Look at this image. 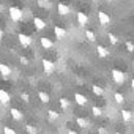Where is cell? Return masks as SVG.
<instances>
[{
	"label": "cell",
	"mask_w": 134,
	"mask_h": 134,
	"mask_svg": "<svg viewBox=\"0 0 134 134\" xmlns=\"http://www.w3.org/2000/svg\"><path fill=\"white\" fill-rule=\"evenodd\" d=\"M110 76H112V79H114V82H115L117 85H121V84H125V81H126V74H125L121 70H117V68L110 70Z\"/></svg>",
	"instance_id": "6da1fadb"
},
{
	"label": "cell",
	"mask_w": 134,
	"mask_h": 134,
	"mask_svg": "<svg viewBox=\"0 0 134 134\" xmlns=\"http://www.w3.org/2000/svg\"><path fill=\"white\" fill-rule=\"evenodd\" d=\"M8 13H10V19L13 21V22H19V21H22V10L21 8H18V7H10V10H8Z\"/></svg>",
	"instance_id": "7a4b0ae2"
},
{
	"label": "cell",
	"mask_w": 134,
	"mask_h": 134,
	"mask_svg": "<svg viewBox=\"0 0 134 134\" xmlns=\"http://www.w3.org/2000/svg\"><path fill=\"white\" fill-rule=\"evenodd\" d=\"M41 66H43V71L46 74H54V71H55V63L52 60H49V58H43Z\"/></svg>",
	"instance_id": "3957f363"
},
{
	"label": "cell",
	"mask_w": 134,
	"mask_h": 134,
	"mask_svg": "<svg viewBox=\"0 0 134 134\" xmlns=\"http://www.w3.org/2000/svg\"><path fill=\"white\" fill-rule=\"evenodd\" d=\"M18 40H19V43H21L22 47H30V46L33 44V40H32L29 35H25V33H19V35H18Z\"/></svg>",
	"instance_id": "277c9868"
},
{
	"label": "cell",
	"mask_w": 134,
	"mask_h": 134,
	"mask_svg": "<svg viewBox=\"0 0 134 134\" xmlns=\"http://www.w3.org/2000/svg\"><path fill=\"white\" fill-rule=\"evenodd\" d=\"M10 103H11V95L7 90L0 88V104L2 106H10Z\"/></svg>",
	"instance_id": "5b68a950"
},
{
	"label": "cell",
	"mask_w": 134,
	"mask_h": 134,
	"mask_svg": "<svg viewBox=\"0 0 134 134\" xmlns=\"http://www.w3.org/2000/svg\"><path fill=\"white\" fill-rule=\"evenodd\" d=\"M57 10H58V14L60 16H68L70 13H73V8L70 5H66V3H58L57 5Z\"/></svg>",
	"instance_id": "8992f818"
},
{
	"label": "cell",
	"mask_w": 134,
	"mask_h": 134,
	"mask_svg": "<svg viewBox=\"0 0 134 134\" xmlns=\"http://www.w3.org/2000/svg\"><path fill=\"white\" fill-rule=\"evenodd\" d=\"M98 21H99L101 25H109L112 19H110V16L106 11H98Z\"/></svg>",
	"instance_id": "52a82bcc"
},
{
	"label": "cell",
	"mask_w": 134,
	"mask_h": 134,
	"mask_svg": "<svg viewBox=\"0 0 134 134\" xmlns=\"http://www.w3.org/2000/svg\"><path fill=\"white\" fill-rule=\"evenodd\" d=\"M76 19H77V24H79L81 27H87V25H88V16H87L84 11H79L77 16H76Z\"/></svg>",
	"instance_id": "ba28073f"
},
{
	"label": "cell",
	"mask_w": 134,
	"mask_h": 134,
	"mask_svg": "<svg viewBox=\"0 0 134 134\" xmlns=\"http://www.w3.org/2000/svg\"><path fill=\"white\" fill-rule=\"evenodd\" d=\"M10 115H11L13 120H16V121H22V120H24V114H22L19 109H16V107H10Z\"/></svg>",
	"instance_id": "9c48e42d"
},
{
	"label": "cell",
	"mask_w": 134,
	"mask_h": 134,
	"mask_svg": "<svg viewBox=\"0 0 134 134\" xmlns=\"http://www.w3.org/2000/svg\"><path fill=\"white\" fill-rule=\"evenodd\" d=\"M54 33H55V36H57V40H58V41H60V40H65L66 36H68L66 30H65L63 27H58V25H55V27H54Z\"/></svg>",
	"instance_id": "30bf717a"
},
{
	"label": "cell",
	"mask_w": 134,
	"mask_h": 134,
	"mask_svg": "<svg viewBox=\"0 0 134 134\" xmlns=\"http://www.w3.org/2000/svg\"><path fill=\"white\" fill-rule=\"evenodd\" d=\"M0 74H2V77H10L11 76V68H10V65L7 63H0Z\"/></svg>",
	"instance_id": "8fae6325"
},
{
	"label": "cell",
	"mask_w": 134,
	"mask_h": 134,
	"mask_svg": "<svg viewBox=\"0 0 134 134\" xmlns=\"http://www.w3.org/2000/svg\"><path fill=\"white\" fill-rule=\"evenodd\" d=\"M96 54H98V57H101V58H107L109 55H110V51L106 47V46H98L96 47Z\"/></svg>",
	"instance_id": "7c38bea8"
},
{
	"label": "cell",
	"mask_w": 134,
	"mask_h": 134,
	"mask_svg": "<svg viewBox=\"0 0 134 134\" xmlns=\"http://www.w3.org/2000/svg\"><path fill=\"white\" fill-rule=\"evenodd\" d=\"M33 24H35V29H36V30H44V29H46V21H44L43 18L35 16V18H33Z\"/></svg>",
	"instance_id": "4fadbf2b"
},
{
	"label": "cell",
	"mask_w": 134,
	"mask_h": 134,
	"mask_svg": "<svg viewBox=\"0 0 134 134\" xmlns=\"http://www.w3.org/2000/svg\"><path fill=\"white\" fill-rule=\"evenodd\" d=\"M40 44H41L43 49H47V51H49V49H54V43H52L49 38H46V36H41V38H40Z\"/></svg>",
	"instance_id": "5bb4252c"
},
{
	"label": "cell",
	"mask_w": 134,
	"mask_h": 134,
	"mask_svg": "<svg viewBox=\"0 0 134 134\" xmlns=\"http://www.w3.org/2000/svg\"><path fill=\"white\" fill-rule=\"evenodd\" d=\"M74 101H76L79 106H85V104L88 103V98H87L85 95H82V93H74Z\"/></svg>",
	"instance_id": "9a60e30c"
},
{
	"label": "cell",
	"mask_w": 134,
	"mask_h": 134,
	"mask_svg": "<svg viewBox=\"0 0 134 134\" xmlns=\"http://www.w3.org/2000/svg\"><path fill=\"white\" fill-rule=\"evenodd\" d=\"M47 118H49V121H58L60 120V112H57V110H54V109H49L47 110Z\"/></svg>",
	"instance_id": "2e32d148"
},
{
	"label": "cell",
	"mask_w": 134,
	"mask_h": 134,
	"mask_svg": "<svg viewBox=\"0 0 134 134\" xmlns=\"http://www.w3.org/2000/svg\"><path fill=\"white\" fill-rule=\"evenodd\" d=\"M120 114H121V118H123V121H125V123H131V121H132V112H131V110L123 109Z\"/></svg>",
	"instance_id": "e0dca14e"
},
{
	"label": "cell",
	"mask_w": 134,
	"mask_h": 134,
	"mask_svg": "<svg viewBox=\"0 0 134 134\" xmlns=\"http://www.w3.org/2000/svg\"><path fill=\"white\" fill-rule=\"evenodd\" d=\"M36 3H38V7H41L44 10H51L52 8V2H51V0H36Z\"/></svg>",
	"instance_id": "ac0fdd59"
},
{
	"label": "cell",
	"mask_w": 134,
	"mask_h": 134,
	"mask_svg": "<svg viewBox=\"0 0 134 134\" xmlns=\"http://www.w3.org/2000/svg\"><path fill=\"white\" fill-rule=\"evenodd\" d=\"M38 99H40L41 103L47 104V103L51 101V96H49V93H46V92H38Z\"/></svg>",
	"instance_id": "d6986e66"
},
{
	"label": "cell",
	"mask_w": 134,
	"mask_h": 134,
	"mask_svg": "<svg viewBox=\"0 0 134 134\" xmlns=\"http://www.w3.org/2000/svg\"><path fill=\"white\" fill-rule=\"evenodd\" d=\"M60 107L63 109V110H68L70 107H71V103H70V99L68 98H60Z\"/></svg>",
	"instance_id": "ffe728a7"
},
{
	"label": "cell",
	"mask_w": 134,
	"mask_h": 134,
	"mask_svg": "<svg viewBox=\"0 0 134 134\" xmlns=\"http://www.w3.org/2000/svg\"><path fill=\"white\" fill-rule=\"evenodd\" d=\"M76 123H77L81 128H88V126H90V121H88L87 118H84V117H77V118H76Z\"/></svg>",
	"instance_id": "44dd1931"
},
{
	"label": "cell",
	"mask_w": 134,
	"mask_h": 134,
	"mask_svg": "<svg viewBox=\"0 0 134 134\" xmlns=\"http://www.w3.org/2000/svg\"><path fill=\"white\" fill-rule=\"evenodd\" d=\"M92 92H93L96 96H103V95H104V88H103L101 85H96V84L92 85Z\"/></svg>",
	"instance_id": "7402d4cb"
},
{
	"label": "cell",
	"mask_w": 134,
	"mask_h": 134,
	"mask_svg": "<svg viewBox=\"0 0 134 134\" xmlns=\"http://www.w3.org/2000/svg\"><path fill=\"white\" fill-rule=\"evenodd\" d=\"M114 99H115V103H117V104H123V103H125V96H123L121 93H118V92H117V93H114Z\"/></svg>",
	"instance_id": "603a6c76"
},
{
	"label": "cell",
	"mask_w": 134,
	"mask_h": 134,
	"mask_svg": "<svg viewBox=\"0 0 134 134\" xmlns=\"http://www.w3.org/2000/svg\"><path fill=\"white\" fill-rule=\"evenodd\" d=\"M85 38L93 43V41L96 40V35H95V32H92V30H85Z\"/></svg>",
	"instance_id": "cb8c5ba5"
},
{
	"label": "cell",
	"mask_w": 134,
	"mask_h": 134,
	"mask_svg": "<svg viewBox=\"0 0 134 134\" xmlns=\"http://www.w3.org/2000/svg\"><path fill=\"white\" fill-rule=\"evenodd\" d=\"M92 114H93L95 117H101V115H103V109L98 107V106H93V107H92Z\"/></svg>",
	"instance_id": "d4e9b609"
},
{
	"label": "cell",
	"mask_w": 134,
	"mask_h": 134,
	"mask_svg": "<svg viewBox=\"0 0 134 134\" xmlns=\"http://www.w3.org/2000/svg\"><path fill=\"white\" fill-rule=\"evenodd\" d=\"M25 131H27L29 134H38V129H36V126H33V125H25Z\"/></svg>",
	"instance_id": "484cf974"
},
{
	"label": "cell",
	"mask_w": 134,
	"mask_h": 134,
	"mask_svg": "<svg viewBox=\"0 0 134 134\" xmlns=\"http://www.w3.org/2000/svg\"><path fill=\"white\" fill-rule=\"evenodd\" d=\"M107 38H109V41H110V44H118V38H117V35H114V33H109L107 35Z\"/></svg>",
	"instance_id": "4316f807"
},
{
	"label": "cell",
	"mask_w": 134,
	"mask_h": 134,
	"mask_svg": "<svg viewBox=\"0 0 134 134\" xmlns=\"http://www.w3.org/2000/svg\"><path fill=\"white\" fill-rule=\"evenodd\" d=\"M21 99H22L24 103H30V95H29L27 92H22V93H21Z\"/></svg>",
	"instance_id": "83f0119b"
},
{
	"label": "cell",
	"mask_w": 134,
	"mask_h": 134,
	"mask_svg": "<svg viewBox=\"0 0 134 134\" xmlns=\"http://www.w3.org/2000/svg\"><path fill=\"white\" fill-rule=\"evenodd\" d=\"M3 134H18V132H16L13 128H10V126L5 125V126H3Z\"/></svg>",
	"instance_id": "f1b7e54d"
},
{
	"label": "cell",
	"mask_w": 134,
	"mask_h": 134,
	"mask_svg": "<svg viewBox=\"0 0 134 134\" xmlns=\"http://www.w3.org/2000/svg\"><path fill=\"white\" fill-rule=\"evenodd\" d=\"M126 51H128V52H134V44H132L131 41L126 43Z\"/></svg>",
	"instance_id": "f546056e"
},
{
	"label": "cell",
	"mask_w": 134,
	"mask_h": 134,
	"mask_svg": "<svg viewBox=\"0 0 134 134\" xmlns=\"http://www.w3.org/2000/svg\"><path fill=\"white\" fill-rule=\"evenodd\" d=\"M19 62H21L24 66H27V65H29V58H27V57H21V58H19Z\"/></svg>",
	"instance_id": "4dcf8cb0"
},
{
	"label": "cell",
	"mask_w": 134,
	"mask_h": 134,
	"mask_svg": "<svg viewBox=\"0 0 134 134\" xmlns=\"http://www.w3.org/2000/svg\"><path fill=\"white\" fill-rule=\"evenodd\" d=\"M98 134H109V131L104 126H101V128H98Z\"/></svg>",
	"instance_id": "1f68e13d"
},
{
	"label": "cell",
	"mask_w": 134,
	"mask_h": 134,
	"mask_svg": "<svg viewBox=\"0 0 134 134\" xmlns=\"http://www.w3.org/2000/svg\"><path fill=\"white\" fill-rule=\"evenodd\" d=\"M3 40V32H2V29H0V41Z\"/></svg>",
	"instance_id": "d6a6232c"
},
{
	"label": "cell",
	"mask_w": 134,
	"mask_h": 134,
	"mask_svg": "<svg viewBox=\"0 0 134 134\" xmlns=\"http://www.w3.org/2000/svg\"><path fill=\"white\" fill-rule=\"evenodd\" d=\"M66 134H77V132H76V131H73V129H70L68 132H66Z\"/></svg>",
	"instance_id": "836d02e7"
},
{
	"label": "cell",
	"mask_w": 134,
	"mask_h": 134,
	"mask_svg": "<svg viewBox=\"0 0 134 134\" xmlns=\"http://www.w3.org/2000/svg\"><path fill=\"white\" fill-rule=\"evenodd\" d=\"M131 88H132V92H134V79H131Z\"/></svg>",
	"instance_id": "e575fe53"
},
{
	"label": "cell",
	"mask_w": 134,
	"mask_h": 134,
	"mask_svg": "<svg viewBox=\"0 0 134 134\" xmlns=\"http://www.w3.org/2000/svg\"><path fill=\"white\" fill-rule=\"evenodd\" d=\"M2 10H3V7H2V5H0V13H2Z\"/></svg>",
	"instance_id": "d590c367"
},
{
	"label": "cell",
	"mask_w": 134,
	"mask_h": 134,
	"mask_svg": "<svg viewBox=\"0 0 134 134\" xmlns=\"http://www.w3.org/2000/svg\"><path fill=\"white\" fill-rule=\"evenodd\" d=\"M106 2H114V0H106Z\"/></svg>",
	"instance_id": "8d00e7d4"
},
{
	"label": "cell",
	"mask_w": 134,
	"mask_h": 134,
	"mask_svg": "<svg viewBox=\"0 0 134 134\" xmlns=\"http://www.w3.org/2000/svg\"><path fill=\"white\" fill-rule=\"evenodd\" d=\"M115 134H121V132H115Z\"/></svg>",
	"instance_id": "74e56055"
},
{
	"label": "cell",
	"mask_w": 134,
	"mask_h": 134,
	"mask_svg": "<svg viewBox=\"0 0 134 134\" xmlns=\"http://www.w3.org/2000/svg\"><path fill=\"white\" fill-rule=\"evenodd\" d=\"M131 2H134V0H131Z\"/></svg>",
	"instance_id": "f35d334b"
}]
</instances>
